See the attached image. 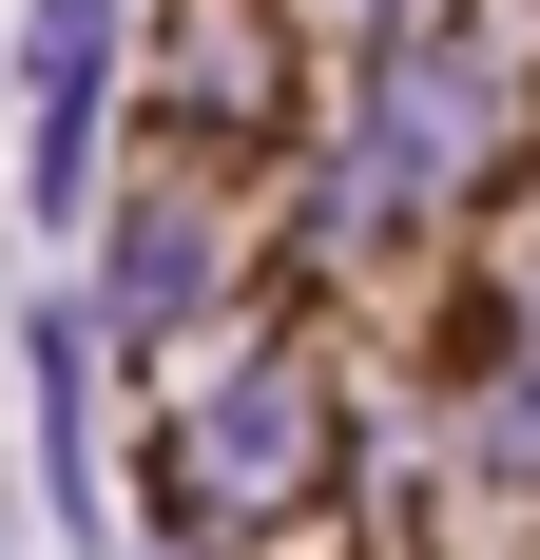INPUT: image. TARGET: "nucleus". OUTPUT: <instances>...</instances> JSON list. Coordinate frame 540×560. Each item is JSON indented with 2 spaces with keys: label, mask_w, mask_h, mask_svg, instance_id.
<instances>
[{
  "label": "nucleus",
  "mask_w": 540,
  "mask_h": 560,
  "mask_svg": "<svg viewBox=\"0 0 540 560\" xmlns=\"http://www.w3.org/2000/svg\"><path fill=\"white\" fill-rule=\"evenodd\" d=\"M78 78H97V0L39 20V194H78Z\"/></svg>",
  "instance_id": "f257e3e1"
}]
</instances>
